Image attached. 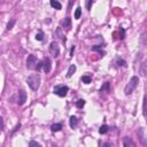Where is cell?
<instances>
[{"label":"cell","mask_w":147,"mask_h":147,"mask_svg":"<svg viewBox=\"0 0 147 147\" xmlns=\"http://www.w3.org/2000/svg\"><path fill=\"white\" fill-rule=\"evenodd\" d=\"M51 6L53 7V8H55V9H61L62 8V5L59 2V1H55V0H51Z\"/></svg>","instance_id":"obj_17"},{"label":"cell","mask_w":147,"mask_h":147,"mask_svg":"<svg viewBox=\"0 0 147 147\" xmlns=\"http://www.w3.org/2000/svg\"><path fill=\"white\" fill-rule=\"evenodd\" d=\"M140 44H141L142 46L147 44V33H146V32L141 33V37H140Z\"/></svg>","instance_id":"obj_19"},{"label":"cell","mask_w":147,"mask_h":147,"mask_svg":"<svg viewBox=\"0 0 147 147\" xmlns=\"http://www.w3.org/2000/svg\"><path fill=\"white\" fill-rule=\"evenodd\" d=\"M29 147H42L39 142H37V141H34V140H31L30 142H29Z\"/></svg>","instance_id":"obj_24"},{"label":"cell","mask_w":147,"mask_h":147,"mask_svg":"<svg viewBox=\"0 0 147 147\" xmlns=\"http://www.w3.org/2000/svg\"><path fill=\"white\" fill-rule=\"evenodd\" d=\"M137 136H138V139L140 141V144L145 147H147V136L145 133V129L144 127H139L137 130Z\"/></svg>","instance_id":"obj_5"},{"label":"cell","mask_w":147,"mask_h":147,"mask_svg":"<svg viewBox=\"0 0 147 147\" xmlns=\"http://www.w3.org/2000/svg\"><path fill=\"white\" fill-rule=\"evenodd\" d=\"M138 84H139V77H138V76L131 77V79L129 80V83H127V84L125 85V87H124V94H125V95L131 94V93L137 88Z\"/></svg>","instance_id":"obj_1"},{"label":"cell","mask_w":147,"mask_h":147,"mask_svg":"<svg viewBox=\"0 0 147 147\" xmlns=\"http://www.w3.org/2000/svg\"><path fill=\"white\" fill-rule=\"evenodd\" d=\"M103 91H106V92H110V83H109V82L103 83V85L101 86L100 92H103Z\"/></svg>","instance_id":"obj_15"},{"label":"cell","mask_w":147,"mask_h":147,"mask_svg":"<svg viewBox=\"0 0 147 147\" xmlns=\"http://www.w3.org/2000/svg\"><path fill=\"white\" fill-rule=\"evenodd\" d=\"M82 82L85 84H90L91 83V77L90 76H83L82 77Z\"/></svg>","instance_id":"obj_26"},{"label":"cell","mask_w":147,"mask_h":147,"mask_svg":"<svg viewBox=\"0 0 147 147\" xmlns=\"http://www.w3.org/2000/svg\"><path fill=\"white\" fill-rule=\"evenodd\" d=\"M77 124H78L77 117H76V116H71L70 119H69V125H70V127H71V129H75V127L77 126Z\"/></svg>","instance_id":"obj_12"},{"label":"cell","mask_w":147,"mask_h":147,"mask_svg":"<svg viewBox=\"0 0 147 147\" xmlns=\"http://www.w3.org/2000/svg\"><path fill=\"white\" fill-rule=\"evenodd\" d=\"M142 114L145 117H147V95L144 98V103H142Z\"/></svg>","instance_id":"obj_16"},{"label":"cell","mask_w":147,"mask_h":147,"mask_svg":"<svg viewBox=\"0 0 147 147\" xmlns=\"http://www.w3.org/2000/svg\"><path fill=\"white\" fill-rule=\"evenodd\" d=\"M25 101H26V92H25L24 90L18 91V93H17V99H16V103H17L18 106H22V105L25 103Z\"/></svg>","instance_id":"obj_7"},{"label":"cell","mask_w":147,"mask_h":147,"mask_svg":"<svg viewBox=\"0 0 147 147\" xmlns=\"http://www.w3.org/2000/svg\"><path fill=\"white\" fill-rule=\"evenodd\" d=\"M36 39H37V40H39V41H41V40L44 39V33H42L41 31H39V32L36 34Z\"/></svg>","instance_id":"obj_28"},{"label":"cell","mask_w":147,"mask_h":147,"mask_svg":"<svg viewBox=\"0 0 147 147\" xmlns=\"http://www.w3.org/2000/svg\"><path fill=\"white\" fill-rule=\"evenodd\" d=\"M51 129H52L53 132H57V131H60L62 129V124L61 123H55V124H53L51 126Z\"/></svg>","instance_id":"obj_18"},{"label":"cell","mask_w":147,"mask_h":147,"mask_svg":"<svg viewBox=\"0 0 147 147\" xmlns=\"http://www.w3.org/2000/svg\"><path fill=\"white\" fill-rule=\"evenodd\" d=\"M92 3H93V1H92V0H90V1H87V5H86V7H87V9H90V8H91V6H92Z\"/></svg>","instance_id":"obj_29"},{"label":"cell","mask_w":147,"mask_h":147,"mask_svg":"<svg viewBox=\"0 0 147 147\" xmlns=\"http://www.w3.org/2000/svg\"><path fill=\"white\" fill-rule=\"evenodd\" d=\"M51 147H57V146H56V145H52Z\"/></svg>","instance_id":"obj_32"},{"label":"cell","mask_w":147,"mask_h":147,"mask_svg":"<svg viewBox=\"0 0 147 147\" xmlns=\"http://www.w3.org/2000/svg\"><path fill=\"white\" fill-rule=\"evenodd\" d=\"M14 24H15V20L13 18V20H10V21L8 22V24H7V30H10V29H13Z\"/></svg>","instance_id":"obj_27"},{"label":"cell","mask_w":147,"mask_h":147,"mask_svg":"<svg viewBox=\"0 0 147 147\" xmlns=\"http://www.w3.org/2000/svg\"><path fill=\"white\" fill-rule=\"evenodd\" d=\"M49 53L54 57L59 56V54H60V47H59V44L56 41H52L51 42V45H49Z\"/></svg>","instance_id":"obj_6"},{"label":"cell","mask_w":147,"mask_h":147,"mask_svg":"<svg viewBox=\"0 0 147 147\" xmlns=\"http://www.w3.org/2000/svg\"><path fill=\"white\" fill-rule=\"evenodd\" d=\"M63 26H64L67 30H70V28H71V18H70L69 16H67V17L64 18V21H63Z\"/></svg>","instance_id":"obj_13"},{"label":"cell","mask_w":147,"mask_h":147,"mask_svg":"<svg viewBox=\"0 0 147 147\" xmlns=\"http://www.w3.org/2000/svg\"><path fill=\"white\" fill-rule=\"evenodd\" d=\"M84 105H85V100H83V99H80V100H78L77 102H76V106H77V108H83L84 107Z\"/></svg>","instance_id":"obj_25"},{"label":"cell","mask_w":147,"mask_h":147,"mask_svg":"<svg viewBox=\"0 0 147 147\" xmlns=\"http://www.w3.org/2000/svg\"><path fill=\"white\" fill-rule=\"evenodd\" d=\"M0 121H1V130L3 131V127H5V123H3V118L1 117V118H0Z\"/></svg>","instance_id":"obj_30"},{"label":"cell","mask_w":147,"mask_h":147,"mask_svg":"<svg viewBox=\"0 0 147 147\" xmlns=\"http://www.w3.org/2000/svg\"><path fill=\"white\" fill-rule=\"evenodd\" d=\"M68 91H69V87L67 86V85H56L55 87H54V90H53V92L56 94V95H59V96H65L67 95V93H68Z\"/></svg>","instance_id":"obj_4"},{"label":"cell","mask_w":147,"mask_h":147,"mask_svg":"<svg viewBox=\"0 0 147 147\" xmlns=\"http://www.w3.org/2000/svg\"><path fill=\"white\" fill-rule=\"evenodd\" d=\"M26 82H28V85L30 86L31 90L37 91L39 88V85H40V76L38 74H32L28 77Z\"/></svg>","instance_id":"obj_2"},{"label":"cell","mask_w":147,"mask_h":147,"mask_svg":"<svg viewBox=\"0 0 147 147\" xmlns=\"http://www.w3.org/2000/svg\"><path fill=\"white\" fill-rule=\"evenodd\" d=\"M116 63L118 67H126V62L121 57H116Z\"/></svg>","instance_id":"obj_20"},{"label":"cell","mask_w":147,"mask_h":147,"mask_svg":"<svg viewBox=\"0 0 147 147\" xmlns=\"http://www.w3.org/2000/svg\"><path fill=\"white\" fill-rule=\"evenodd\" d=\"M139 71H140V74H141L142 77H146V78H147V60H145V61L141 63Z\"/></svg>","instance_id":"obj_10"},{"label":"cell","mask_w":147,"mask_h":147,"mask_svg":"<svg viewBox=\"0 0 147 147\" xmlns=\"http://www.w3.org/2000/svg\"><path fill=\"white\" fill-rule=\"evenodd\" d=\"M123 146L124 147H136L134 141L132 140V138L130 137H124L123 138Z\"/></svg>","instance_id":"obj_9"},{"label":"cell","mask_w":147,"mask_h":147,"mask_svg":"<svg viewBox=\"0 0 147 147\" xmlns=\"http://www.w3.org/2000/svg\"><path fill=\"white\" fill-rule=\"evenodd\" d=\"M38 60L34 55H29L26 59V68L30 70H37V65H38Z\"/></svg>","instance_id":"obj_3"},{"label":"cell","mask_w":147,"mask_h":147,"mask_svg":"<svg viewBox=\"0 0 147 147\" xmlns=\"http://www.w3.org/2000/svg\"><path fill=\"white\" fill-rule=\"evenodd\" d=\"M75 71H76V65H75V64H71V65L69 67V69H68L67 77H68V78H69V77H71V76L75 74Z\"/></svg>","instance_id":"obj_14"},{"label":"cell","mask_w":147,"mask_h":147,"mask_svg":"<svg viewBox=\"0 0 147 147\" xmlns=\"http://www.w3.org/2000/svg\"><path fill=\"white\" fill-rule=\"evenodd\" d=\"M92 51H94V52H99L100 54H105V52L102 51V48H101V46H99V45H95V46H93L92 47Z\"/></svg>","instance_id":"obj_22"},{"label":"cell","mask_w":147,"mask_h":147,"mask_svg":"<svg viewBox=\"0 0 147 147\" xmlns=\"http://www.w3.org/2000/svg\"><path fill=\"white\" fill-rule=\"evenodd\" d=\"M80 15H82V8L80 7H77L76 8V11H75V18L78 20L80 17Z\"/></svg>","instance_id":"obj_23"},{"label":"cell","mask_w":147,"mask_h":147,"mask_svg":"<svg viewBox=\"0 0 147 147\" xmlns=\"http://www.w3.org/2000/svg\"><path fill=\"white\" fill-rule=\"evenodd\" d=\"M54 34H55V36H57V38H59L62 42H65V37H64V34L62 33V29H61V28H57Z\"/></svg>","instance_id":"obj_11"},{"label":"cell","mask_w":147,"mask_h":147,"mask_svg":"<svg viewBox=\"0 0 147 147\" xmlns=\"http://www.w3.org/2000/svg\"><path fill=\"white\" fill-rule=\"evenodd\" d=\"M42 69L46 74H48L52 69V63H51V60L49 57H44L42 59Z\"/></svg>","instance_id":"obj_8"},{"label":"cell","mask_w":147,"mask_h":147,"mask_svg":"<svg viewBox=\"0 0 147 147\" xmlns=\"http://www.w3.org/2000/svg\"><path fill=\"white\" fill-rule=\"evenodd\" d=\"M74 51H75V46H72V47H71V49H70V54H69L70 56L72 55V53H74Z\"/></svg>","instance_id":"obj_31"},{"label":"cell","mask_w":147,"mask_h":147,"mask_svg":"<svg viewBox=\"0 0 147 147\" xmlns=\"http://www.w3.org/2000/svg\"><path fill=\"white\" fill-rule=\"evenodd\" d=\"M108 130H109V127H108V125H106V124H103L102 126H100V129H99V132H100L101 134H105V133H107V132H108Z\"/></svg>","instance_id":"obj_21"}]
</instances>
